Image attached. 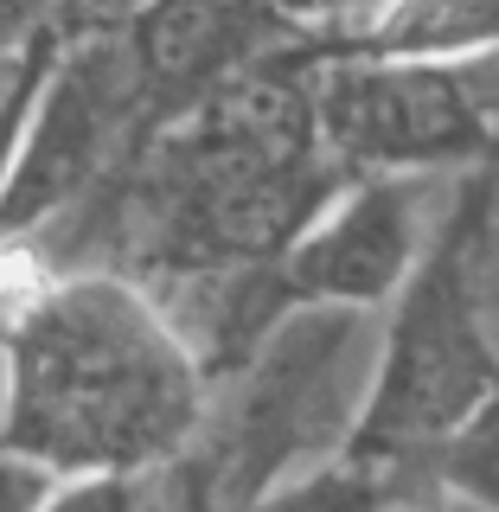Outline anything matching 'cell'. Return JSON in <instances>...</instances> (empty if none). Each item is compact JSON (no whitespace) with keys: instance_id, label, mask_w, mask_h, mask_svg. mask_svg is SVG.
<instances>
[{"instance_id":"obj_1","label":"cell","mask_w":499,"mask_h":512,"mask_svg":"<svg viewBox=\"0 0 499 512\" xmlns=\"http://www.w3.org/2000/svg\"><path fill=\"white\" fill-rule=\"evenodd\" d=\"M320 32L256 58L199 109L173 116L96 192L122 276L173 295L224 269L269 263L346 186L314 122Z\"/></svg>"},{"instance_id":"obj_2","label":"cell","mask_w":499,"mask_h":512,"mask_svg":"<svg viewBox=\"0 0 499 512\" xmlns=\"http://www.w3.org/2000/svg\"><path fill=\"white\" fill-rule=\"evenodd\" d=\"M205 410L212 372L148 282L71 269L7 301V455L58 480L154 474L199 436Z\"/></svg>"},{"instance_id":"obj_3","label":"cell","mask_w":499,"mask_h":512,"mask_svg":"<svg viewBox=\"0 0 499 512\" xmlns=\"http://www.w3.org/2000/svg\"><path fill=\"white\" fill-rule=\"evenodd\" d=\"M499 205V167H468L455 212L416 256L384 320L378 372L346 429V455L378 468L397 500H429L410 474L436 480V455L468 416L499 391V340L487 295V231ZM442 487V480H436Z\"/></svg>"},{"instance_id":"obj_4","label":"cell","mask_w":499,"mask_h":512,"mask_svg":"<svg viewBox=\"0 0 499 512\" xmlns=\"http://www.w3.org/2000/svg\"><path fill=\"white\" fill-rule=\"evenodd\" d=\"M314 122L346 180L499 167V122L468 58H365L320 45Z\"/></svg>"},{"instance_id":"obj_5","label":"cell","mask_w":499,"mask_h":512,"mask_svg":"<svg viewBox=\"0 0 499 512\" xmlns=\"http://www.w3.org/2000/svg\"><path fill=\"white\" fill-rule=\"evenodd\" d=\"M148 103H141L135 52L122 26H84L77 20L52 84L26 128L7 141V192H0V224L7 244L39 237L64 212L90 205L148 141Z\"/></svg>"},{"instance_id":"obj_6","label":"cell","mask_w":499,"mask_h":512,"mask_svg":"<svg viewBox=\"0 0 499 512\" xmlns=\"http://www.w3.org/2000/svg\"><path fill=\"white\" fill-rule=\"evenodd\" d=\"M301 32L314 26L288 20L269 0H148L141 13L122 20V39L135 52V77H141V103H148V128H167L173 116L199 109L237 71L295 45Z\"/></svg>"},{"instance_id":"obj_7","label":"cell","mask_w":499,"mask_h":512,"mask_svg":"<svg viewBox=\"0 0 499 512\" xmlns=\"http://www.w3.org/2000/svg\"><path fill=\"white\" fill-rule=\"evenodd\" d=\"M314 32L327 52L365 58H487L499 52V0H359Z\"/></svg>"},{"instance_id":"obj_8","label":"cell","mask_w":499,"mask_h":512,"mask_svg":"<svg viewBox=\"0 0 499 512\" xmlns=\"http://www.w3.org/2000/svg\"><path fill=\"white\" fill-rule=\"evenodd\" d=\"M442 500H468V506H499V391L480 404L436 455Z\"/></svg>"},{"instance_id":"obj_9","label":"cell","mask_w":499,"mask_h":512,"mask_svg":"<svg viewBox=\"0 0 499 512\" xmlns=\"http://www.w3.org/2000/svg\"><path fill=\"white\" fill-rule=\"evenodd\" d=\"M148 0H64V13L71 20H84V26H122L128 13H141Z\"/></svg>"},{"instance_id":"obj_10","label":"cell","mask_w":499,"mask_h":512,"mask_svg":"<svg viewBox=\"0 0 499 512\" xmlns=\"http://www.w3.org/2000/svg\"><path fill=\"white\" fill-rule=\"evenodd\" d=\"M269 7H282L288 20H301V26H327V20H340V13H352L359 0H269Z\"/></svg>"}]
</instances>
